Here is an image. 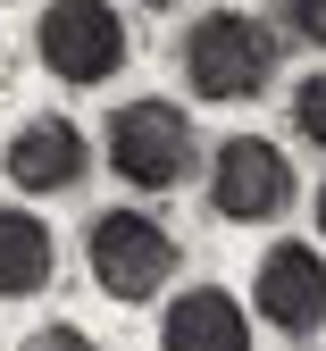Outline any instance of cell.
<instances>
[{
	"label": "cell",
	"mask_w": 326,
	"mask_h": 351,
	"mask_svg": "<svg viewBox=\"0 0 326 351\" xmlns=\"http://www.w3.org/2000/svg\"><path fill=\"white\" fill-rule=\"evenodd\" d=\"M184 59V84L209 101V109H243L276 84V34L251 17V9H201L176 42Z\"/></svg>",
	"instance_id": "obj_1"
},
{
	"label": "cell",
	"mask_w": 326,
	"mask_h": 351,
	"mask_svg": "<svg viewBox=\"0 0 326 351\" xmlns=\"http://www.w3.org/2000/svg\"><path fill=\"white\" fill-rule=\"evenodd\" d=\"M201 143H193V117H184L176 101L143 93V101H126L109 117V176L134 193H176L184 176H193Z\"/></svg>",
	"instance_id": "obj_2"
},
{
	"label": "cell",
	"mask_w": 326,
	"mask_h": 351,
	"mask_svg": "<svg viewBox=\"0 0 326 351\" xmlns=\"http://www.w3.org/2000/svg\"><path fill=\"white\" fill-rule=\"evenodd\" d=\"M84 259H92V285L134 310V301L167 293V276H176V234L159 226L151 209H101L92 234H84Z\"/></svg>",
	"instance_id": "obj_3"
},
{
	"label": "cell",
	"mask_w": 326,
	"mask_h": 351,
	"mask_svg": "<svg viewBox=\"0 0 326 351\" xmlns=\"http://www.w3.org/2000/svg\"><path fill=\"white\" fill-rule=\"evenodd\" d=\"M34 51L59 84H109L126 67V17L117 0H51L34 17Z\"/></svg>",
	"instance_id": "obj_4"
},
{
	"label": "cell",
	"mask_w": 326,
	"mask_h": 351,
	"mask_svg": "<svg viewBox=\"0 0 326 351\" xmlns=\"http://www.w3.org/2000/svg\"><path fill=\"white\" fill-rule=\"evenodd\" d=\"M293 159L276 151L268 134H226L218 159H209V209L226 226H268V217L293 209Z\"/></svg>",
	"instance_id": "obj_5"
},
{
	"label": "cell",
	"mask_w": 326,
	"mask_h": 351,
	"mask_svg": "<svg viewBox=\"0 0 326 351\" xmlns=\"http://www.w3.org/2000/svg\"><path fill=\"white\" fill-rule=\"evenodd\" d=\"M251 310L276 326V335H318L326 326V259L310 243H276L251 276Z\"/></svg>",
	"instance_id": "obj_6"
},
{
	"label": "cell",
	"mask_w": 326,
	"mask_h": 351,
	"mask_svg": "<svg viewBox=\"0 0 326 351\" xmlns=\"http://www.w3.org/2000/svg\"><path fill=\"white\" fill-rule=\"evenodd\" d=\"M0 167H9L17 193H75L84 167H92V143H84V125H67V117H25L9 134V151H0Z\"/></svg>",
	"instance_id": "obj_7"
},
{
	"label": "cell",
	"mask_w": 326,
	"mask_h": 351,
	"mask_svg": "<svg viewBox=\"0 0 326 351\" xmlns=\"http://www.w3.org/2000/svg\"><path fill=\"white\" fill-rule=\"evenodd\" d=\"M159 351H251V310L226 285H184L159 318Z\"/></svg>",
	"instance_id": "obj_8"
},
{
	"label": "cell",
	"mask_w": 326,
	"mask_h": 351,
	"mask_svg": "<svg viewBox=\"0 0 326 351\" xmlns=\"http://www.w3.org/2000/svg\"><path fill=\"white\" fill-rule=\"evenodd\" d=\"M59 276V234L34 209H0V301H34Z\"/></svg>",
	"instance_id": "obj_9"
},
{
	"label": "cell",
	"mask_w": 326,
	"mask_h": 351,
	"mask_svg": "<svg viewBox=\"0 0 326 351\" xmlns=\"http://www.w3.org/2000/svg\"><path fill=\"white\" fill-rule=\"evenodd\" d=\"M293 125H301V143H318V151H326V67L293 84Z\"/></svg>",
	"instance_id": "obj_10"
},
{
	"label": "cell",
	"mask_w": 326,
	"mask_h": 351,
	"mask_svg": "<svg viewBox=\"0 0 326 351\" xmlns=\"http://www.w3.org/2000/svg\"><path fill=\"white\" fill-rule=\"evenodd\" d=\"M17 351H101V343H92L84 326H67V318H59V326H34V335H25Z\"/></svg>",
	"instance_id": "obj_11"
},
{
	"label": "cell",
	"mask_w": 326,
	"mask_h": 351,
	"mask_svg": "<svg viewBox=\"0 0 326 351\" xmlns=\"http://www.w3.org/2000/svg\"><path fill=\"white\" fill-rule=\"evenodd\" d=\"M285 25L310 42V51H326V0H285Z\"/></svg>",
	"instance_id": "obj_12"
},
{
	"label": "cell",
	"mask_w": 326,
	"mask_h": 351,
	"mask_svg": "<svg viewBox=\"0 0 326 351\" xmlns=\"http://www.w3.org/2000/svg\"><path fill=\"white\" fill-rule=\"evenodd\" d=\"M318 234H326V184H318Z\"/></svg>",
	"instance_id": "obj_13"
},
{
	"label": "cell",
	"mask_w": 326,
	"mask_h": 351,
	"mask_svg": "<svg viewBox=\"0 0 326 351\" xmlns=\"http://www.w3.org/2000/svg\"><path fill=\"white\" fill-rule=\"evenodd\" d=\"M143 9H176V0H143Z\"/></svg>",
	"instance_id": "obj_14"
}]
</instances>
